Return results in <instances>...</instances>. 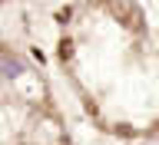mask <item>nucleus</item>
Wrapping results in <instances>:
<instances>
[{
	"instance_id": "obj_1",
	"label": "nucleus",
	"mask_w": 159,
	"mask_h": 145,
	"mask_svg": "<svg viewBox=\"0 0 159 145\" xmlns=\"http://www.w3.org/2000/svg\"><path fill=\"white\" fill-rule=\"evenodd\" d=\"M3 66H7V69H3V73H7V76H17V63H13V59H3Z\"/></svg>"
},
{
	"instance_id": "obj_2",
	"label": "nucleus",
	"mask_w": 159,
	"mask_h": 145,
	"mask_svg": "<svg viewBox=\"0 0 159 145\" xmlns=\"http://www.w3.org/2000/svg\"><path fill=\"white\" fill-rule=\"evenodd\" d=\"M60 56H63V59H70V40H63V46H60Z\"/></svg>"
}]
</instances>
